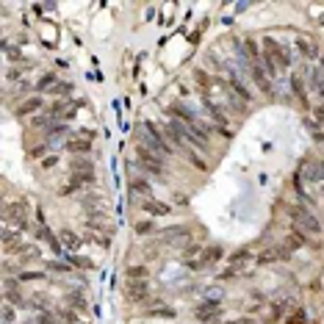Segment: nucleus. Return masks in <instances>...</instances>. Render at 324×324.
Here are the masks:
<instances>
[{
	"label": "nucleus",
	"instance_id": "nucleus-1",
	"mask_svg": "<svg viewBox=\"0 0 324 324\" xmlns=\"http://www.w3.org/2000/svg\"><path fill=\"white\" fill-rule=\"evenodd\" d=\"M6 222L14 224L17 230L28 228V200H14L6 205Z\"/></svg>",
	"mask_w": 324,
	"mask_h": 324
},
{
	"label": "nucleus",
	"instance_id": "nucleus-2",
	"mask_svg": "<svg viewBox=\"0 0 324 324\" xmlns=\"http://www.w3.org/2000/svg\"><path fill=\"white\" fill-rule=\"evenodd\" d=\"M224 258V246L222 244H214V246H205L202 255H200L197 260H188V269H202V266H210L216 264V260Z\"/></svg>",
	"mask_w": 324,
	"mask_h": 324
},
{
	"label": "nucleus",
	"instance_id": "nucleus-3",
	"mask_svg": "<svg viewBox=\"0 0 324 324\" xmlns=\"http://www.w3.org/2000/svg\"><path fill=\"white\" fill-rule=\"evenodd\" d=\"M136 158H138V164H142V169H147V172H152V174H164V172H166V166H164L161 158L152 156V152L144 150V147H138V150H136Z\"/></svg>",
	"mask_w": 324,
	"mask_h": 324
},
{
	"label": "nucleus",
	"instance_id": "nucleus-4",
	"mask_svg": "<svg viewBox=\"0 0 324 324\" xmlns=\"http://www.w3.org/2000/svg\"><path fill=\"white\" fill-rule=\"evenodd\" d=\"M288 214L294 216L296 222H300V224H302V228H305L310 236H318V233H322V222H318V219H316L313 214H308V210H302V208H291Z\"/></svg>",
	"mask_w": 324,
	"mask_h": 324
},
{
	"label": "nucleus",
	"instance_id": "nucleus-5",
	"mask_svg": "<svg viewBox=\"0 0 324 324\" xmlns=\"http://www.w3.org/2000/svg\"><path fill=\"white\" fill-rule=\"evenodd\" d=\"M147 294H150V282L147 280H128V286H125V300L128 302H142Z\"/></svg>",
	"mask_w": 324,
	"mask_h": 324
},
{
	"label": "nucleus",
	"instance_id": "nucleus-6",
	"mask_svg": "<svg viewBox=\"0 0 324 324\" xmlns=\"http://www.w3.org/2000/svg\"><path fill=\"white\" fill-rule=\"evenodd\" d=\"M194 318H197V322H214V318H222V305H219V302H202V305L194 308Z\"/></svg>",
	"mask_w": 324,
	"mask_h": 324
},
{
	"label": "nucleus",
	"instance_id": "nucleus-7",
	"mask_svg": "<svg viewBox=\"0 0 324 324\" xmlns=\"http://www.w3.org/2000/svg\"><path fill=\"white\" fill-rule=\"evenodd\" d=\"M64 150L75 152V156H86V152H92V136H72V138H66Z\"/></svg>",
	"mask_w": 324,
	"mask_h": 324
},
{
	"label": "nucleus",
	"instance_id": "nucleus-8",
	"mask_svg": "<svg viewBox=\"0 0 324 324\" xmlns=\"http://www.w3.org/2000/svg\"><path fill=\"white\" fill-rule=\"evenodd\" d=\"M305 241H308V236L302 233L300 228H291V233L286 236V241H282V252H286V255H291V252L294 250H300V246H305Z\"/></svg>",
	"mask_w": 324,
	"mask_h": 324
},
{
	"label": "nucleus",
	"instance_id": "nucleus-9",
	"mask_svg": "<svg viewBox=\"0 0 324 324\" xmlns=\"http://www.w3.org/2000/svg\"><path fill=\"white\" fill-rule=\"evenodd\" d=\"M144 130H147V136H150V142H152V147H156L158 152H164V156H169L172 152V147L166 144V138L161 136V130H158L152 122H144Z\"/></svg>",
	"mask_w": 324,
	"mask_h": 324
},
{
	"label": "nucleus",
	"instance_id": "nucleus-10",
	"mask_svg": "<svg viewBox=\"0 0 324 324\" xmlns=\"http://www.w3.org/2000/svg\"><path fill=\"white\" fill-rule=\"evenodd\" d=\"M166 114H169V120H178V122H183V125H186V128L197 125V122H194V114H192V111H186V106H180V102H172V106L166 108Z\"/></svg>",
	"mask_w": 324,
	"mask_h": 324
},
{
	"label": "nucleus",
	"instance_id": "nucleus-11",
	"mask_svg": "<svg viewBox=\"0 0 324 324\" xmlns=\"http://www.w3.org/2000/svg\"><path fill=\"white\" fill-rule=\"evenodd\" d=\"M39 108H44V100L39 94H34V97H28V100H22L17 108H14V114L17 116H30V114H36Z\"/></svg>",
	"mask_w": 324,
	"mask_h": 324
},
{
	"label": "nucleus",
	"instance_id": "nucleus-12",
	"mask_svg": "<svg viewBox=\"0 0 324 324\" xmlns=\"http://www.w3.org/2000/svg\"><path fill=\"white\" fill-rule=\"evenodd\" d=\"M280 258H288L286 252H282V246H266L264 252H258L255 264H258V266H269V264H277Z\"/></svg>",
	"mask_w": 324,
	"mask_h": 324
},
{
	"label": "nucleus",
	"instance_id": "nucleus-13",
	"mask_svg": "<svg viewBox=\"0 0 324 324\" xmlns=\"http://www.w3.org/2000/svg\"><path fill=\"white\" fill-rule=\"evenodd\" d=\"M142 208H144V214H150V216H169L172 214V208H169L166 202H161V200H156V197H147L142 202Z\"/></svg>",
	"mask_w": 324,
	"mask_h": 324
},
{
	"label": "nucleus",
	"instance_id": "nucleus-14",
	"mask_svg": "<svg viewBox=\"0 0 324 324\" xmlns=\"http://www.w3.org/2000/svg\"><path fill=\"white\" fill-rule=\"evenodd\" d=\"M228 84H230V89H233V92H236V94H238L244 102H250V100H252V92L246 89V86H244V80H241L238 75H236V72H230V70H228Z\"/></svg>",
	"mask_w": 324,
	"mask_h": 324
},
{
	"label": "nucleus",
	"instance_id": "nucleus-15",
	"mask_svg": "<svg viewBox=\"0 0 324 324\" xmlns=\"http://www.w3.org/2000/svg\"><path fill=\"white\" fill-rule=\"evenodd\" d=\"M241 48H244V58H250L252 64H258V61H260L258 39H252V36H246V39H241Z\"/></svg>",
	"mask_w": 324,
	"mask_h": 324
},
{
	"label": "nucleus",
	"instance_id": "nucleus-16",
	"mask_svg": "<svg viewBox=\"0 0 324 324\" xmlns=\"http://www.w3.org/2000/svg\"><path fill=\"white\" fill-rule=\"evenodd\" d=\"M252 78H255V84L260 86V92H264V94H272V92H274V86H272L269 75H264L260 64H252Z\"/></svg>",
	"mask_w": 324,
	"mask_h": 324
},
{
	"label": "nucleus",
	"instance_id": "nucleus-17",
	"mask_svg": "<svg viewBox=\"0 0 324 324\" xmlns=\"http://www.w3.org/2000/svg\"><path fill=\"white\" fill-rule=\"evenodd\" d=\"M296 48H300L308 58H316L318 56V48H316V42H313V36H300V39H296Z\"/></svg>",
	"mask_w": 324,
	"mask_h": 324
},
{
	"label": "nucleus",
	"instance_id": "nucleus-18",
	"mask_svg": "<svg viewBox=\"0 0 324 324\" xmlns=\"http://www.w3.org/2000/svg\"><path fill=\"white\" fill-rule=\"evenodd\" d=\"M70 169L75 174H92V172H94V164H92L89 158H75V161L70 164Z\"/></svg>",
	"mask_w": 324,
	"mask_h": 324
},
{
	"label": "nucleus",
	"instance_id": "nucleus-19",
	"mask_svg": "<svg viewBox=\"0 0 324 324\" xmlns=\"http://www.w3.org/2000/svg\"><path fill=\"white\" fill-rule=\"evenodd\" d=\"M58 241H64V246H66L70 252H78V250H80V238L72 233V230H61Z\"/></svg>",
	"mask_w": 324,
	"mask_h": 324
},
{
	"label": "nucleus",
	"instance_id": "nucleus-20",
	"mask_svg": "<svg viewBox=\"0 0 324 324\" xmlns=\"http://www.w3.org/2000/svg\"><path fill=\"white\" fill-rule=\"evenodd\" d=\"M6 300L12 302V305H22V291L17 288V282H14V280L6 282Z\"/></svg>",
	"mask_w": 324,
	"mask_h": 324
},
{
	"label": "nucleus",
	"instance_id": "nucleus-21",
	"mask_svg": "<svg viewBox=\"0 0 324 324\" xmlns=\"http://www.w3.org/2000/svg\"><path fill=\"white\" fill-rule=\"evenodd\" d=\"M194 80L200 84L202 97H208V94H210V78H208V72H205V70H194Z\"/></svg>",
	"mask_w": 324,
	"mask_h": 324
},
{
	"label": "nucleus",
	"instance_id": "nucleus-22",
	"mask_svg": "<svg viewBox=\"0 0 324 324\" xmlns=\"http://www.w3.org/2000/svg\"><path fill=\"white\" fill-rule=\"evenodd\" d=\"M147 274H150V272H147V266H128V269H125L128 280H147Z\"/></svg>",
	"mask_w": 324,
	"mask_h": 324
},
{
	"label": "nucleus",
	"instance_id": "nucleus-23",
	"mask_svg": "<svg viewBox=\"0 0 324 324\" xmlns=\"http://www.w3.org/2000/svg\"><path fill=\"white\" fill-rule=\"evenodd\" d=\"M291 86H294V94L302 100V106L308 108V94H305V89H302V78H300V75H294V78H291Z\"/></svg>",
	"mask_w": 324,
	"mask_h": 324
},
{
	"label": "nucleus",
	"instance_id": "nucleus-24",
	"mask_svg": "<svg viewBox=\"0 0 324 324\" xmlns=\"http://www.w3.org/2000/svg\"><path fill=\"white\" fill-rule=\"evenodd\" d=\"M147 316L150 318H172L174 310L172 308H152V310H147Z\"/></svg>",
	"mask_w": 324,
	"mask_h": 324
},
{
	"label": "nucleus",
	"instance_id": "nucleus-25",
	"mask_svg": "<svg viewBox=\"0 0 324 324\" xmlns=\"http://www.w3.org/2000/svg\"><path fill=\"white\" fill-rule=\"evenodd\" d=\"M42 272H20L17 274V282H36V280H42Z\"/></svg>",
	"mask_w": 324,
	"mask_h": 324
},
{
	"label": "nucleus",
	"instance_id": "nucleus-26",
	"mask_svg": "<svg viewBox=\"0 0 324 324\" xmlns=\"http://www.w3.org/2000/svg\"><path fill=\"white\" fill-rule=\"evenodd\" d=\"M152 219H142V222H136V236H147V233H152Z\"/></svg>",
	"mask_w": 324,
	"mask_h": 324
},
{
	"label": "nucleus",
	"instance_id": "nucleus-27",
	"mask_svg": "<svg viewBox=\"0 0 324 324\" xmlns=\"http://www.w3.org/2000/svg\"><path fill=\"white\" fill-rule=\"evenodd\" d=\"M174 236L188 238V228H166V230H164V238H174Z\"/></svg>",
	"mask_w": 324,
	"mask_h": 324
},
{
	"label": "nucleus",
	"instance_id": "nucleus-28",
	"mask_svg": "<svg viewBox=\"0 0 324 324\" xmlns=\"http://www.w3.org/2000/svg\"><path fill=\"white\" fill-rule=\"evenodd\" d=\"M66 130H70V128H66V125H53V128H50V130H48V138H50V142H53V138L64 136Z\"/></svg>",
	"mask_w": 324,
	"mask_h": 324
},
{
	"label": "nucleus",
	"instance_id": "nucleus-29",
	"mask_svg": "<svg viewBox=\"0 0 324 324\" xmlns=\"http://www.w3.org/2000/svg\"><path fill=\"white\" fill-rule=\"evenodd\" d=\"M130 192H138V194H147L150 192V186H147V183H144V180H130Z\"/></svg>",
	"mask_w": 324,
	"mask_h": 324
},
{
	"label": "nucleus",
	"instance_id": "nucleus-30",
	"mask_svg": "<svg viewBox=\"0 0 324 324\" xmlns=\"http://www.w3.org/2000/svg\"><path fill=\"white\" fill-rule=\"evenodd\" d=\"M50 84H56V75H53V72H48V75H42V78H39V89H48Z\"/></svg>",
	"mask_w": 324,
	"mask_h": 324
},
{
	"label": "nucleus",
	"instance_id": "nucleus-31",
	"mask_svg": "<svg viewBox=\"0 0 324 324\" xmlns=\"http://www.w3.org/2000/svg\"><path fill=\"white\" fill-rule=\"evenodd\" d=\"M44 152H48V144H39V147H30V158H42L44 156Z\"/></svg>",
	"mask_w": 324,
	"mask_h": 324
},
{
	"label": "nucleus",
	"instance_id": "nucleus-32",
	"mask_svg": "<svg viewBox=\"0 0 324 324\" xmlns=\"http://www.w3.org/2000/svg\"><path fill=\"white\" fill-rule=\"evenodd\" d=\"M53 92H56V94H70V92H72V84H61V80H58V84L53 86Z\"/></svg>",
	"mask_w": 324,
	"mask_h": 324
},
{
	"label": "nucleus",
	"instance_id": "nucleus-33",
	"mask_svg": "<svg viewBox=\"0 0 324 324\" xmlns=\"http://www.w3.org/2000/svg\"><path fill=\"white\" fill-rule=\"evenodd\" d=\"M72 264L80 266V269H94V264H92L89 258H72Z\"/></svg>",
	"mask_w": 324,
	"mask_h": 324
},
{
	"label": "nucleus",
	"instance_id": "nucleus-34",
	"mask_svg": "<svg viewBox=\"0 0 324 324\" xmlns=\"http://www.w3.org/2000/svg\"><path fill=\"white\" fill-rule=\"evenodd\" d=\"M246 255H250V252H246V250H241V252H236L233 258H230V264H233V266H238V264H241V260H246Z\"/></svg>",
	"mask_w": 324,
	"mask_h": 324
},
{
	"label": "nucleus",
	"instance_id": "nucleus-35",
	"mask_svg": "<svg viewBox=\"0 0 324 324\" xmlns=\"http://www.w3.org/2000/svg\"><path fill=\"white\" fill-rule=\"evenodd\" d=\"M313 122H324V106L313 108Z\"/></svg>",
	"mask_w": 324,
	"mask_h": 324
},
{
	"label": "nucleus",
	"instance_id": "nucleus-36",
	"mask_svg": "<svg viewBox=\"0 0 324 324\" xmlns=\"http://www.w3.org/2000/svg\"><path fill=\"white\" fill-rule=\"evenodd\" d=\"M3 322H6V324H12V322H14V310H12V305H6V310H3Z\"/></svg>",
	"mask_w": 324,
	"mask_h": 324
},
{
	"label": "nucleus",
	"instance_id": "nucleus-37",
	"mask_svg": "<svg viewBox=\"0 0 324 324\" xmlns=\"http://www.w3.org/2000/svg\"><path fill=\"white\" fill-rule=\"evenodd\" d=\"M313 78H316V75H313ZM316 92L324 97V78H316Z\"/></svg>",
	"mask_w": 324,
	"mask_h": 324
},
{
	"label": "nucleus",
	"instance_id": "nucleus-38",
	"mask_svg": "<svg viewBox=\"0 0 324 324\" xmlns=\"http://www.w3.org/2000/svg\"><path fill=\"white\" fill-rule=\"evenodd\" d=\"M50 269H56V272H66L70 266H66V264H56V260H53V264H50Z\"/></svg>",
	"mask_w": 324,
	"mask_h": 324
},
{
	"label": "nucleus",
	"instance_id": "nucleus-39",
	"mask_svg": "<svg viewBox=\"0 0 324 324\" xmlns=\"http://www.w3.org/2000/svg\"><path fill=\"white\" fill-rule=\"evenodd\" d=\"M36 324H56V322L50 316H39V318H36Z\"/></svg>",
	"mask_w": 324,
	"mask_h": 324
},
{
	"label": "nucleus",
	"instance_id": "nucleus-40",
	"mask_svg": "<svg viewBox=\"0 0 324 324\" xmlns=\"http://www.w3.org/2000/svg\"><path fill=\"white\" fill-rule=\"evenodd\" d=\"M53 164H56V156H50V158H44V161H42V166L48 169V166H53Z\"/></svg>",
	"mask_w": 324,
	"mask_h": 324
},
{
	"label": "nucleus",
	"instance_id": "nucleus-41",
	"mask_svg": "<svg viewBox=\"0 0 324 324\" xmlns=\"http://www.w3.org/2000/svg\"><path fill=\"white\" fill-rule=\"evenodd\" d=\"M322 197H324V183H322Z\"/></svg>",
	"mask_w": 324,
	"mask_h": 324
}]
</instances>
